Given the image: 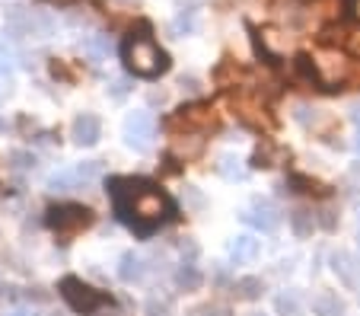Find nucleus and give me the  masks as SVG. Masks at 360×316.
I'll use <instances>...</instances> for the list:
<instances>
[{
	"label": "nucleus",
	"mask_w": 360,
	"mask_h": 316,
	"mask_svg": "<svg viewBox=\"0 0 360 316\" xmlns=\"http://www.w3.org/2000/svg\"><path fill=\"white\" fill-rule=\"evenodd\" d=\"M109 195L115 201V214L128 227H134L137 234L157 230L172 211L169 198L157 186L141 182V179H128V176L109 179Z\"/></svg>",
	"instance_id": "f257e3e1"
},
{
	"label": "nucleus",
	"mask_w": 360,
	"mask_h": 316,
	"mask_svg": "<svg viewBox=\"0 0 360 316\" xmlns=\"http://www.w3.org/2000/svg\"><path fill=\"white\" fill-rule=\"evenodd\" d=\"M122 61L134 77L157 80L160 74L169 70V55L150 39V32H131L122 42Z\"/></svg>",
	"instance_id": "f03ea898"
},
{
	"label": "nucleus",
	"mask_w": 360,
	"mask_h": 316,
	"mask_svg": "<svg viewBox=\"0 0 360 316\" xmlns=\"http://www.w3.org/2000/svg\"><path fill=\"white\" fill-rule=\"evenodd\" d=\"M58 291H61V297L68 301V307L74 310V313H83V316L96 313L102 303H109V294L96 291L93 284H86L83 278H77V275H64L61 284H58Z\"/></svg>",
	"instance_id": "7ed1b4c3"
},
{
	"label": "nucleus",
	"mask_w": 360,
	"mask_h": 316,
	"mask_svg": "<svg viewBox=\"0 0 360 316\" xmlns=\"http://www.w3.org/2000/svg\"><path fill=\"white\" fill-rule=\"evenodd\" d=\"M166 128L169 131H191V134H204V131L217 128V112L211 109L207 103H191V106H182L179 112H172L166 118Z\"/></svg>",
	"instance_id": "20e7f679"
},
{
	"label": "nucleus",
	"mask_w": 360,
	"mask_h": 316,
	"mask_svg": "<svg viewBox=\"0 0 360 316\" xmlns=\"http://www.w3.org/2000/svg\"><path fill=\"white\" fill-rule=\"evenodd\" d=\"M48 227L55 230L61 236H74L80 230H86L93 224V211L86 205H58V208H48Z\"/></svg>",
	"instance_id": "39448f33"
},
{
	"label": "nucleus",
	"mask_w": 360,
	"mask_h": 316,
	"mask_svg": "<svg viewBox=\"0 0 360 316\" xmlns=\"http://www.w3.org/2000/svg\"><path fill=\"white\" fill-rule=\"evenodd\" d=\"M7 29L13 39H39V35L51 32V20L39 13H29L22 7H10L7 10Z\"/></svg>",
	"instance_id": "423d86ee"
},
{
	"label": "nucleus",
	"mask_w": 360,
	"mask_h": 316,
	"mask_svg": "<svg viewBox=\"0 0 360 316\" xmlns=\"http://www.w3.org/2000/svg\"><path fill=\"white\" fill-rule=\"evenodd\" d=\"M313 68H316V83H319L322 89H338L341 83L351 77L347 61L341 55H335V51H322V55H316Z\"/></svg>",
	"instance_id": "0eeeda50"
},
{
	"label": "nucleus",
	"mask_w": 360,
	"mask_h": 316,
	"mask_svg": "<svg viewBox=\"0 0 360 316\" xmlns=\"http://www.w3.org/2000/svg\"><path fill=\"white\" fill-rule=\"evenodd\" d=\"M153 131H157V122H153L150 112H131V115L124 118V138H128V144L137 147V151H147Z\"/></svg>",
	"instance_id": "6e6552de"
},
{
	"label": "nucleus",
	"mask_w": 360,
	"mask_h": 316,
	"mask_svg": "<svg viewBox=\"0 0 360 316\" xmlns=\"http://www.w3.org/2000/svg\"><path fill=\"white\" fill-rule=\"evenodd\" d=\"M233 109H236V115L243 118L249 128H255V131L274 128V118L268 115V109H265V106H262L255 96H239V99H233Z\"/></svg>",
	"instance_id": "1a4fd4ad"
},
{
	"label": "nucleus",
	"mask_w": 360,
	"mask_h": 316,
	"mask_svg": "<svg viewBox=\"0 0 360 316\" xmlns=\"http://www.w3.org/2000/svg\"><path fill=\"white\" fill-rule=\"evenodd\" d=\"M243 220L252 224V227L265 230V234H271V230H278V224H281V211L271 198H252V211H245Z\"/></svg>",
	"instance_id": "9d476101"
},
{
	"label": "nucleus",
	"mask_w": 360,
	"mask_h": 316,
	"mask_svg": "<svg viewBox=\"0 0 360 316\" xmlns=\"http://www.w3.org/2000/svg\"><path fill=\"white\" fill-rule=\"evenodd\" d=\"M70 138H74V144H80V147L99 144V138H102L99 115H93V112H80V115L74 118V125H70Z\"/></svg>",
	"instance_id": "9b49d317"
},
{
	"label": "nucleus",
	"mask_w": 360,
	"mask_h": 316,
	"mask_svg": "<svg viewBox=\"0 0 360 316\" xmlns=\"http://www.w3.org/2000/svg\"><path fill=\"white\" fill-rule=\"evenodd\" d=\"M259 253H262V243L255 240L252 234H243V236H236V240L230 243V259L236 262V265L255 262V259H259Z\"/></svg>",
	"instance_id": "f8f14e48"
},
{
	"label": "nucleus",
	"mask_w": 360,
	"mask_h": 316,
	"mask_svg": "<svg viewBox=\"0 0 360 316\" xmlns=\"http://www.w3.org/2000/svg\"><path fill=\"white\" fill-rule=\"evenodd\" d=\"M332 268H335V275L341 278L345 284H357V259H354L351 253H345V249H338V253H332Z\"/></svg>",
	"instance_id": "ddd939ff"
},
{
	"label": "nucleus",
	"mask_w": 360,
	"mask_h": 316,
	"mask_svg": "<svg viewBox=\"0 0 360 316\" xmlns=\"http://www.w3.org/2000/svg\"><path fill=\"white\" fill-rule=\"evenodd\" d=\"M118 278H122L124 284H134L143 278V259L134 253V249H128V253L118 259Z\"/></svg>",
	"instance_id": "4468645a"
},
{
	"label": "nucleus",
	"mask_w": 360,
	"mask_h": 316,
	"mask_svg": "<svg viewBox=\"0 0 360 316\" xmlns=\"http://www.w3.org/2000/svg\"><path fill=\"white\" fill-rule=\"evenodd\" d=\"M313 310H316V316H345L347 307L335 291H319L313 301Z\"/></svg>",
	"instance_id": "2eb2a0df"
},
{
	"label": "nucleus",
	"mask_w": 360,
	"mask_h": 316,
	"mask_svg": "<svg viewBox=\"0 0 360 316\" xmlns=\"http://www.w3.org/2000/svg\"><path fill=\"white\" fill-rule=\"evenodd\" d=\"M176 284H179V291H198L204 284V275H201V268L195 265V262H182L179 265V272H176Z\"/></svg>",
	"instance_id": "dca6fc26"
},
{
	"label": "nucleus",
	"mask_w": 360,
	"mask_h": 316,
	"mask_svg": "<svg viewBox=\"0 0 360 316\" xmlns=\"http://www.w3.org/2000/svg\"><path fill=\"white\" fill-rule=\"evenodd\" d=\"M290 230L300 236V240L313 236V230H316V214L306 211V208H297V211H290Z\"/></svg>",
	"instance_id": "f3484780"
},
{
	"label": "nucleus",
	"mask_w": 360,
	"mask_h": 316,
	"mask_svg": "<svg viewBox=\"0 0 360 316\" xmlns=\"http://www.w3.org/2000/svg\"><path fill=\"white\" fill-rule=\"evenodd\" d=\"M290 186L297 189V192H303V195H316V198H326V195H328L326 182H319V179H309V176H303V172H293V176H290Z\"/></svg>",
	"instance_id": "a211bd4d"
},
{
	"label": "nucleus",
	"mask_w": 360,
	"mask_h": 316,
	"mask_svg": "<svg viewBox=\"0 0 360 316\" xmlns=\"http://www.w3.org/2000/svg\"><path fill=\"white\" fill-rule=\"evenodd\" d=\"M233 291H236L239 301H259L262 291H265V284H262V278L245 275V278H239V282L233 284Z\"/></svg>",
	"instance_id": "6ab92c4d"
},
{
	"label": "nucleus",
	"mask_w": 360,
	"mask_h": 316,
	"mask_svg": "<svg viewBox=\"0 0 360 316\" xmlns=\"http://www.w3.org/2000/svg\"><path fill=\"white\" fill-rule=\"evenodd\" d=\"M274 310H278V316H303V303H300L297 291H284L274 297Z\"/></svg>",
	"instance_id": "aec40b11"
},
{
	"label": "nucleus",
	"mask_w": 360,
	"mask_h": 316,
	"mask_svg": "<svg viewBox=\"0 0 360 316\" xmlns=\"http://www.w3.org/2000/svg\"><path fill=\"white\" fill-rule=\"evenodd\" d=\"M77 186H80V176H77V170L48 176V189H51V192H74Z\"/></svg>",
	"instance_id": "412c9836"
},
{
	"label": "nucleus",
	"mask_w": 360,
	"mask_h": 316,
	"mask_svg": "<svg viewBox=\"0 0 360 316\" xmlns=\"http://www.w3.org/2000/svg\"><path fill=\"white\" fill-rule=\"evenodd\" d=\"M239 77H243V68H239L236 61H230V58H224V64L214 70V80H217V87H230V83H236Z\"/></svg>",
	"instance_id": "4be33fe9"
},
{
	"label": "nucleus",
	"mask_w": 360,
	"mask_h": 316,
	"mask_svg": "<svg viewBox=\"0 0 360 316\" xmlns=\"http://www.w3.org/2000/svg\"><path fill=\"white\" fill-rule=\"evenodd\" d=\"M83 51H86L96 64L105 61V55H109V39H105V35H93V39L83 42Z\"/></svg>",
	"instance_id": "5701e85b"
},
{
	"label": "nucleus",
	"mask_w": 360,
	"mask_h": 316,
	"mask_svg": "<svg viewBox=\"0 0 360 316\" xmlns=\"http://www.w3.org/2000/svg\"><path fill=\"white\" fill-rule=\"evenodd\" d=\"M217 172H220V176H226V179H243V176H245V170H243V160H239V157H233V153H224V157H220Z\"/></svg>",
	"instance_id": "b1692460"
},
{
	"label": "nucleus",
	"mask_w": 360,
	"mask_h": 316,
	"mask_svg": "<svg viewBox=\"0 0 360 316\" xmlns=\"http://www.w3.org/2000/svg\"><path fill=\"white\" fill-rule=\"evenodd\" d=\"M172 310V297H163V294H150L147 303H143V313L147 316H166Z\"/></svg>",
	"instance_id": "393cba45"
},
{
	"label": "nucleus",
	"mask_w": 360,
	"mask_h": 316,
	"mask_svg": "<svg viewBox=\"0 0 360 316\" xmlns=\"http://www.w3.org/2000/svg\"><path fill=\"white\" fill-rule=\"evenodd\" d=\"M341 42H345V49L351 51L354 58H360V23L351 29H345V32H341Z\"/></svg>",
	"instance_id": "a878e982"
},
{
	"label": "nucleus",
	"mask_w": 360,
	"mask_h": 316,
	"mask_svg": "<svg viewBox=\"0 0 360 316\" xmlns=\"http://www.w3.org/2000/svg\"><path fill=\"white\" fill-rule=\"evenodd\" d=\"M10 163H13V170H35V153L29 151H10Z\"/></svg>",
	"instance_id": "bb28decb"
},
{
	"label": "nucleus",
	"mask_w": 360,
	"mask_h": 316,
	"mask_svg": "<svg viewBox=\"0 0 360 316\" xmlns=\"http://www.w3.org/2000/svg\"><path fill=\"white\" fill-rule=\"evenodd\" d=\"M252 166H259V170H262V166H274V147L268 144V141L259 147V151H255V157H252Z\"/></svg>",
	"instance_id": "cd10ccee"
},
{
	"label": "nucleus",
	"mask_w": 360,
	"mask_h": 316,
	"mask_svg": "<svg viewBox=\"0 0 360 316\" xmlns=\"http://www.w3.org/2000/svg\"><path fill=\"white\" fill-rule=\"evenodd\" d=\"M13 93V70L7 68V64H0V103Z\"/></svg>",
	"instance_id": "c85d7f7f"
},
{
	"label": "nucleus",
	"mask_w": 360,
	"mask_h": 316,
	"mask_svg": "<svg viewBox=\"0 0 360 316\" xmlns=\"http://www.w3.org/2000/svg\"><path fill=\"white\" fill-rule=\"evenodd\" d=\"M345 186L351 189V192H360V163H354L351 170L345 172Z\"/></svg>",
	"instance_id": "c756f323"
},
{
	"label": "nucleus",
	"mask_w": 360,
	"mask_h": 316,
	"mask_svg": "<svg viewBox=\"0 0 360 316\" xmlns=\"http://www.w3.org/2000/svg\"><path fill=\"white\" fill-rule=\"evenodd\" d=\"M179 87H182V93H188V96H198V93H201V80H195V77H182Z\"/></svg>",
	"instance_id": "7c9ffc66"
},
{
	"label": "nucleus",
	"mask_w": 360,
	"mask_h": 316,
	"mask_svg": "<svg viewBox=\"0 0 360 316\" xmlns=\"http://www.w3.org/2000/svg\"><path fill=\"white\" fill-rule=\"evenodd\" d=\"M109 93H112V96H115V99H122L124 93H128V80H122V77H118V80H112Z\"/></svg>",
	"instance_id": "2f4dec72"
},
{
	"label": "nucleus",
	"mask_w": 360,
	"mask_h": 316,
	"mask_svg": "<svg viewBox=\"0 0 360 316\" xmlns=\"http://www.w3.org/2000/svg\"><path fill=\"white\" fill-rule=\"evenodd\" d=\"M172 29H176V32H182V29L188 32V29H191V16H185V13H182L176 23H172Z\"/></svg>",
	"instance_id": "473e14b6"
},
{
	"label": "nucleus",
	"mask_w": 360,
	"mask_h": 316,
	"mask_svg": "<svg viewBox=\"0 0 360 316\" xmlns=\"http://www.w3.org/2000/svg\"><path fill=\"white\" fill-rule=\"evenodd\" d=\"M201 313L204 316H230V310H226V307H204Z\"/></svg>",
	"instance_id": "72a5a7b5"
},
{
	"label": "nucleus",
	"mask_w": 360,
	"mask_h": 316,
	"mask_svg": "<svg viewBox=\"0 0 360 316\" xmlns=\"http://www.w3.org/2000/svg\"><path fill=\"white\" fill-rule=\"evenodd\" d=\"M185 253H188V262H191V259H195V255H198V243L185 240V243H182V255H185Z\"/></svg>",
	"instance_id": "f704fd0d"
},
{
	"label": "nucleus",
	"mask_w": 360,
	"mask_h": 316,
	"mask_svg": "<svg viewBox=\"0 0 360 316\" xmlns=\"http://www.w3.org/2000/svg\"><path fill=\"white\" fill-rule=\"evenodd\" d=\"M7 316H32V310H26V307H16V310H10Z\"/></svg>",
	"instance_id": "c9c22d12"
},
{
	"label": "nucleus",
	"mask_w": 360,
	"mask_h": 316,
	"mask_svg": "<svg viewBox=\"0 0 360 316\" xmlns=\"http://www.w3.org/2000/svg\"><path fill=\"white\" fill-rule=\"evenodd\" d=\"M351 122L357 125V131H360V106H354V112H351Z\"/></svg>",
	"instance_id": "e433bc0d"
},
{
	"label": "nucleus",
	"mask_w": 360,
	"mask_h": 316,
	"mask_svg": "<svg viewBox=\"0 0 360 316\" xmlns=\"http://www.w3.org/2000/svg\"><path fill=\"white\" fill-rule=\"evenodd\" d=\"M4 128H7V125H4V122H0V131H4Z\"/></svg>",
	"instance_id": "4c0bfd02"
},
{
	"label": "nucleus",
	"mask_w": 360,
	"mask_h": 316,
	"mask_svg": "<svg viewBox=\"0 0 360 316\" xmlns=\"http://www.w3.org/2000/svg\"><path fill=\"white\" fill-rule=\"evenodd\" d=\"M357 151H360V141H357Z\"/></svg>",
	"instance_id": "58836bf2"
},
{
	"label": "nucleus",
	"mask_w": 360,
	"mask_h": 316,
	"mask_svg": "<svg viewBox=\"0 0 360 316\" xmlns=\"http://www.w3.org/2000/svg\"><path fill=\"white\" fill-rule=\"evenodd\" d=\"M357 214H360V211H357Z\"/></svg>",
	"instance_id": "ea45409f"
}]
</instances>
